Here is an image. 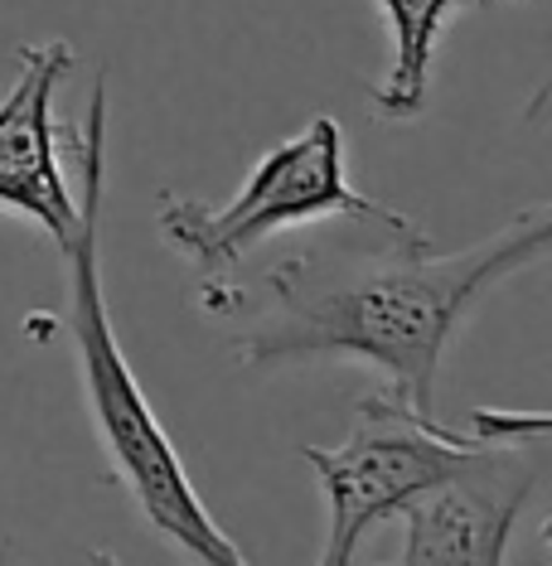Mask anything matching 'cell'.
<instances>
[{"instance_id":"5","label":"cell","mask_w":552,"mask_h":566,"mask_svg":"<svg viewBox=\"0 0 552 566\" xmlns=\"http://www.w3.org/2000/svg\"><path fill=\"white\" fill-rule=\"evenodd\" d=\"M538 470L513 446H480L456 474L421 489L403 509L407 537L403 562H480L499 566L509 552V533L519 523L523 504L533 499Z\"/></svg>"},{"instance_id":"3","label":"cell","mask_w":552,"mask_h":566,"mask_svg":"<svg viewBox=\"0 0 552 566\" xmlns=\"http://www.w3.org/2000/svg\"><path fill=\"white\" fill-rule=\"evenodd\" d=\"M378 203L358 195L344 175V132L335 117H315L301 136L281 140L252 165L248 185L223 209H209L185 195H160V238L199 266V301L213 311L238 281V266L257 242L281 228L315 223V218H358Z\"/></svg>"},{"instance_id":"2","label":"cell","mask_w":552,"mask_h":566,"mask_svg":"<svg viewBox=\"0 0 552 566\" xmlns=\"http://www.w3.org/2000/svg\"><path fill=\"white\" fill-rule=\"evenodd\" d=\"M69 140L79 150L83 199H79V228H73L69 248H63V262H69V319L63 325H69L73 354H79L83 397L102 436V450L112 455V470L132 489V499L150 518V527L160 537H170L185 557L218 566L248 562L242 547L204 509L185 460L170 446V436L156 421L146 392H140L132 364H126L117 334H112L107 301H102L97 248H102V175H107V73H97L93 93H87V122Z\"/></svg>"},{"instance_id":"4","label":"cell","mask_w":552,"mask_h":566,"mask_svg":"<svg viewBox=\"0 0 552 566\" xmlns=\"http://www.w3.org/2000/svg\"><path fill=\"white\" fill-rule=\"evenodd\" d=\"M475 450L480 441L470 431L421 417L393 388L364 392L340 446H301V460L315 470L330 504V537L320 557L344 566L383 518L403 513L421 489L456 474Z\"/></svg>"},{"instance_id":"7","label":"cell","mask_w":552,"mask_h":566,"mask_svg":"<svg viewBox=\"0 0 552 566\" xmlns=\"http://www.w3.org/2000/svg\"><path fill=\"white\" fill-rule=\"evenodd\" d=\"M460 6H490V0H378L388 24V73L368 87V107L378 122H413L427 112L436 44Z\"/></svg>"},{"instance_id":"8","label":"cell","mask_w":552,"mask_h":566,"mask_svg":"<svg viewBox=\"0 0 552 566\" xmlns=\"http://www.w3.org/2000/svg\"><path fill=\"white\" fill-rule=\"evenodd\" d=\"M466 431L480 446H523V441L538 446L548 436V411H494V407H480L466 421Z\"/></svg>"},{"instance_id":"1","label":"cell","mask_w":552,"mask_h":566,"mask_svg":"<svg viewBox=\"0 0 552 566\" xmlns=\"http://www.w3.org/2000/svg\"><path fill=\"white\" fill-rule=\"evenodd\" d=\"M358 242L305 248L267 266L209 315L233 325L242 368L358 358L388 373V388L421 417H436V378L460 325L499 281L543 262L552 209L533 203L494 238L460 252H436L417 223L378 209L350 218Z\"/></svg>"},{"instance_id":"6","label":"cell","mask_w":552,"mask_h":566,"mask_svg":"<svg viewBox=\"0 0 552 566\" xmlns=\"http://www.w3.org/2000/svg\"><path fill=\"white\" fill-rule=\"evenodd\" d=\"M73 73V49L63 40L24 44L20 78L0 97V209H15L44 228L63 252L79 228V199L59 170L54 97Z\"/></svg>"}]
</instances>
